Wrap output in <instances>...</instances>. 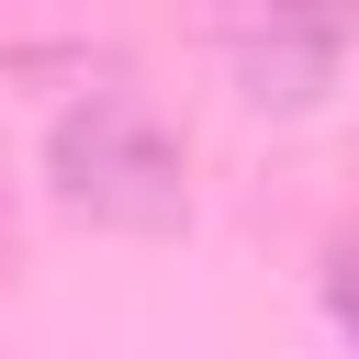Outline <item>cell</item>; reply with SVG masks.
Listing matches in <instances>:
<instances>
[{"label":"cell","instance_id":"cell-1","mask_svg":"<svg viewBox=\"0 0 359 359\" xmlns=\"http://www.w3.org/2000/svg\"><path fill=\"white\" fill-rule=\"evenodd\" d=\"M56 191L90 213V224H135V236H157V224H180V146L135 112V101H79L67 123H56Z\"/></svg>","mask_w":359,"mask_h":359},{"label":"cell","instance_id":"cell-2","mask_svg":"<svg viewBox=\"0 0 359 359\" xmlns=\"http://www.w3.org/2000/svg\"><path fill=\"white\" fill-rule=\"evenodd\" d=\"M325 314H337V337L359 348V258H337V269H325Z\"/></svg>","mask_w":359,"mask_h":359}]
</instances>
